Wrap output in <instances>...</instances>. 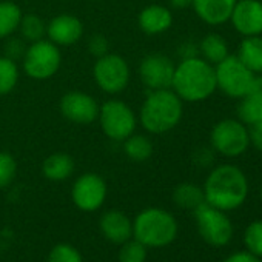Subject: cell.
I'll use <instances>...</instances> for the list:
<instances>
[{"mask_svg": "<svg viewBox=\"0 0 262 262\" xmlns=\"http://www.w3.org/2000/svg\"><path fill=\"white\" fill-rule=\"evenodd\" d=\"M202 190L207 204L227 213L239 208L245 202L248 181L239 167L224 164L211 170Z\"/></svg>", "mask_w": 262, "mask_h": 262, "instance_id": "obj_1", "label": "cell"}, {"mask_svg": "<svg viewBox=\"0 0 262 262\" xmlns=\"http://www.w3.org/2000/svg\"><path fill=\"white\" fill-rule=\"evenodd\" d=\"M171 90L182 102H204L217 90L214 65L202 57L184 59L174 68Z\"/></svg>", "mask_w": 262, "mask_h": 262, "instance_id": "obj_2", "label": "cell"}, {"mask_svg": "<svg viewBox=\"0 0 262 262\" xmlns=\"http://www.w3.org/2000/svg\"><path fill=\"white\" fill-rule=\"evenodd\" d=\"M184 114V102L171 90H153L145 97L139 120L151 135H164L176 128Z\"/></svg>", "mask_w": 262, "mask_h": 262, "instance_id": "obj_3", "label": "cell"}, {"mask_svg": "<svg viewBox=\"0 0 262 262\" xmlns=\"http://www.w3.org/2000/svg\"><path fill=\"white\" fill-rule=\"evenodd\" d=\"M133 236L145 247H167L178 236V222L167 210L147 208L136 216L133 222Z\"/></svg>", "mask_w": 262, "mask_h": 262, "instance_id": "obj_4", "label": "cell"}, {"mask_svg": "<svg viewBox=\"0 0 262 262\" xmlns=\"http://www.w3.org/2000/svg\"><path fill=\"white\" fill-rule=\"evenodd\" d=\"M210 144L214 153L225 158H237L250 147L248 126L239 119H224L214 123L210 133Z\"/></svg>", "mask_w": 262, "mask_h": 262, "instance_id": "obj_5", "label": "cell"}, {"mask_svg": "<svg viewBox=\"0 0 262 262\" xmlns=\"http://www.w3.org/2000/svg\"><path fill=\"white\" fill-rule=\"evenodd\" d=\"M216 86L225 96L241 99L250 93L256 74L250 71L236 54H228L224 60L214 65Z\"/></svg>", "mask_w": 262, "mask_h": 262, "instance_id": "obj_6", "label": "cell"}, {"mask_svg": "<svg viewBox=\"0 0 262 262\" xmlns=\"http://www.w3.org/2000/svg\"><path fill=\"white\" fill-rule=\"evenodd\" d=\"M97 119L105 136L116 142H123L128 136L133 135L138 125L135 111L125 102L117 99L102 103Z\"/></svg>", "mask_w": 262, "mask_h": 262, "instance_id": "obj_7", "label": "cell"}, {"mask_svg": "<svg viewBox=\"0 0 262 262\" xmlns=\"http://www.w3.org/2000/svg\"><path fill=\"white\" fill-rule=\"evenodd\" d=\"M62 63V54L57 45L50 40H37L31 43L24 54V70L34 80H47L53 77Z\"/></svg>", "mask_w": 262, "mask_h": 262, "instance_id": "obj_8", "label": "cell"}, {"mask_svg": "<svg viewBox=\"0 0 262 262\" xmlns=\"http://www.w3.org/2000/svg\"><path fill=\"white\" fill-rule=\"evenodd\" d=\"M198 231L202 239L213 247H225L234 233L233 224L225 211L204 202L194 210Z\"/></svg>", "mask_w": 262, "mask_h": 262, "instance_id": "obj_9", "label": "cell"}, {"mask_svg": "<svg viewBox=\"0 0 262 262\" xmlns=\"http://www.w3.org/2000/svg\"><path fill=\"white\" fill-rule=\"evenodd\" d=\"M93 76L102 91L117 94L122 93L129 82V67L122 56L108 53L96 60Z\"/></svg>", "mask_w": 262, "mask_h": 262, "instance_id": "obj_10", "label": "cell"}, {"mask_svg": "<svg viewBox=\"0 0 262 262\" xmlns=\"http://www.w3.org/2000/svg\"><path fill=\"white\" fill-rule=\"evenodd\" d=\"M174 68L176 65L168 56L153 53L142 59L139 65V77L150 91L168 90L173 83Z\"/></svg>", "mask_w": 262, "mask_h": 262, "instance_id": "obj_11", "label": "cell"}, {"mask_svg": "<svg viewBox=\"0 0 262 262\" xmlns=\"http://www.w3.org/2000/svg\"><path fill=\"white\" fill-rule=\"evenodd\" d=\"M106 198V184L96 173H85L74 182L71 199L82 211H96L102 207Z\"/></svg>", "mask_w": 262, "mask_h": 262, "instance_id": "obj_12", "label": "cell"}, {"mask_svg": "<svg viewBox=\"0 0 262 262\" xmlns=\"http://www.w3.org/2000/svg\"><path fill=\"white\" fill-rule=\"evenodd\" d=\"M59 108L67 120L79 125H88L97 120L100 110L97 100L82 91H70L63 94Z\"/></svg>", "mask_w": 262, "mask_h": 262, "instance_id": "obj_13", "label": "cell"}, {"mask_svg": "<svg viewBox=\"0 0 262 262\" xmlns=\"http://www.w3.org/2000/svg\"><path fill=\"white\" fill-rule=\"evenodd\" d=\"M230 22L244 37L262 34V2L260 0H236Z\"/></svg>", "mask_w": 262, "mask_h": 262, "instance_id": "obj_14", "label": "cell"}, {"mask_svg": "<svg viewBox=\"0 0 262 262\" xmlns=\"http://www.w3.org/2000/svg\"><path fill=\"white\" fill-rule=\"evenodd\" d=\"M83 36L82 22L71 14H59L47 25V37L54 45L70 47L79 42Z\"/></svg>", "mask_w": 262, "mask_h": 262, "instance_id": "obj_15", "label": "cell"}, {"mask_svg": "<svg viewBox=\"0 0 262 262\" xmlns=\"http://www.w3.org/2000/svg\"><path fill=\"white\" fill-rule=\"evenodd\" d=\"M236 0H193L196 16L207 25L216 27L230 20Z\"/></svg>", "mask_w": 262, "mask_h": 262, "instance_id": "obj_16", "label": "cell"}, {"mask_svg": "<svg viewBox=\"0 0 262 262\" xmlns=\"http://www.w3.org/2000/svg\"><path fill=\"white\" fill-rule=\"evenodd\" d=\"M100 231L113 244H123L133 236V222L119 210H110L100 217Z\"/></svg>", "mask_w": 262, "mask_h": 262, "instance_id": "obj_17", "label": "cell"}, {"mask_svg": "<svg viewBox=\"0 0 262 262\" xmlns=\"http://www.w3.org/2000/svg\"><path fill=\"white\" fill-rule=\"evenodd\" d=\"M138 24L139 28L148 36L162 34L171 28L173 14L164 5H148L141 11L138 17Z\"/></svg>", "mask_w": 262, "mask_h": 262, "instance_id": "obj_18", "label": "cell"}, {"mask_svg": "<svg viewBox=\"0 0 262 262\" xmlns=\"http://www.w3.org/2000/svg\"><path fill=\"white\" fill-rule=\"evenodd\" d=\"M236 56L254 74H262V36L244 37Z\"/></svg>", "mask_w": 262, "mask_h": 262, "instance_id": "obj_19", "label": "cell"}, {"mask_svg": "<svg viewBox=\"0 0 262 262\" xmlns=\"http://www.w3.org/2000/svg\"><path fill=\"white\" fill-rule=\"evenodd\" d=\"M42 173L53 182L65 181L74 173V159L67 153H53L43 161Z\"/></svg>", "mask_w": 262, "mask_h": 262, "instance_id": "obj_20", "label": "cell"}, {"mask_svg": "<svg viewBox=\"0 0 262 262\" xmlns=\"http://www.w3.org/2000/svg\"><path fill=\"white\" fill-rule=\"evenodd\" d=\"M237 119L251 126L262 122V90L251 88L244 97H241L237 105Z\"/></svg>", "mask_w": 262, "mask_h": 262, "instance_id": "obj_21", "label": "cell"}, {"mask_svg": "<svg viewBox=\"0 0 262 262\" xmlns=\"http://www.w3.org/2000/svg\"><path fill=\"white\" fill-rule=\"evenodd\" d=\"M230 54L228 51V43L227 40L217 34V33H210L202 37L199 42V57L207 60L211 65L219 63Z\"/></svg>", "mask_w": 262, "mask_h": 262, "instance_id": "obj_22", "label": "cell"}, {"mask_svg": "<svg viewBox=\"0 0 262 262\" xmlns=\"http://www.w3.org/2000/svg\"><path fill=\"white\" fill-rule=\"evenodd\" d=\"M173 201L179 208L194 211L199 205L205 202V196H204V190L199 185L191 182H182L174 188Z\"/></svg>", "mask_w": 262, "mask_h": 262, "instance_id": "obj_23", "label": "cell"}, {"mask_svg": "<svg viewBox=\"0 0 262 262\" xmlns=\"http://www.w3.org/2000/svg\"><path fill=\"white\" fill-rule=\"evenodd\" d=\"M123 151L133 162H145L153 155V142L145 135L133 133L123 141Z\"/></svg>", "mask_w": 262, "mask_h": 262, "instance_id": "obj_24", "label": "cell"}, {"mask_svg": "<svg viewBox=\"0 0 262 262\" xmlns=\"http://www.w3.org/2000/svg\"><path fill=\"white\" fill-rule=\"evenodd\" d=\"M22 16L24 14L16 4L10 0L0 2V39L10 37L19 30Z\"/></svg>", "mask_w": 262, "mask_h": 262, "instance_id": "obj_25", "label": "cell"}, {"mask_svg": "<svg viewBox=\"0 0 262 262\" xmlns=\"http://www.w3.org/2000/svg\"><path fill=\"white\" fill-rule=\"evenodd\" d=\"M19 30H20V34H22L24 40H27L30 43L42 40L47 36V25L36 14L22 16L20 24H19Z\"/></svg>", "mask_w": 262, "mask_h": 262, "instance_id": "obj_26", "label": "cell"}, {"mask_svg": "<svg viewBox=\"0 0 262 262\" xmlns=\"http://www.w3.org/2000/svg\"><path fill=\"white\" fill-rule=\"evenodd\" d=\"M19 82V68L16 60L0 56V96L11 93Z\"/></svg>", "mask_w": 262, "mask_h": 262, "instance_id": "obj_27", "label": "cell"}, {"mask_svg": "<svg viewBox=\"0 0 262 262\" xmlns=\"http://www.w3.org/2000/svg\"><path fill=\"white\" fill-rule=\"evenodd\" d=\"M147 248L148 247H145L138 239H128L126 242L120 244L119 262H145Z\"/></svg>", "mask_w": 262, "mask_h": 262, "instance_id": "obj_28", "label": "cell"}, {"mask_svg": "<svg viewBox=\"0 0 262 262\" xmlns=\"http://www.w3.org/2000/svg\"><path fill=\"white\" fill-rule=\"evenodd\" d=\"M244 242L247 251L257 257H262V221H254L245 228Z\"/></svg>", "mask_w": 262, "mask_h": 262, "instance_id": "obj_29", "label": "cell"}, {"mask_svg": "<svg viewBox=\"0 0 262 262\" xmlns=\"http://www.w3.org/2000/svg\"><path fill=\"white\" fill-rule=\"evenodd\" d=\"M16 173H17L16 159L7 151H0V188H7L14 181Z\"/></svg>", "mask_w": 262, "mask_h": 262, "instance_id": "obj_30", "label": "cell"}, {"mask_svg": "<svg viewBox=\"0 0 262 262\" xmlns=\"http://www.w3.org/2000/svg\"><path fill=\"white\" fill-rule=\"evenodd\" d=\"M48 262H83L77 248L70 244H57L48 254Z\"/></svg>", "mask_w": 262, "mask_h": 262, "instance_id": "obj_31", "label": "cell"}, {"mask_svg": "<svg viewBox=\"0 0 262 262\" xmlns=\"http://www.w3.org/2000/svg\"><path fill=\"white\" fill-rule=\"evenodd\" d=\"M88 50H90V53L96 59H99V57H102V56H105V54L110 53V42H108V39L105 36L94 34L88 40Z\"/></svg>", "mask_w": 262, "mask_h": 262, "instance_id": "obj_32", "label": "cell"}, {"mask_svg": "<svg viewBox=\"0 0 262 262\" xmlns=\"http://www.w3.org/2000/svg\"><path fill=\"white\" fill-rule=\"evenodd\" d=\"M214 161V150L211 147H202L198 148L193 155V162L202 168H207L213 164Z\"/></svg>", "mask_w": 262, "mask_h": 262, "instance_id": "obj_33", "label": "cell"}, {"mask_svg": "<svg viewBox=\"0 0 262 262\" xmlns=\"http://www.w3.org/2000/svg\"><path fill=\"white\" fill-rule=\"evenodd\" d=\"M5 51H7V54H5L7 57L16 60V59H19V57H24L27 48H25V45H24V40L14 37V39H10V40H8V43H7V47H5Z\"/></svg>", "mask_w": 262, "mask_h": 262, "instance_id": "obj_34", "label": "cell"}, {"mask_svg": "<svg viewBox=\"0 0 262 262\" xmlns=\"http://www.w3.org/2000/svg\"><path fill=\"white\" fill-rule=\"evenodd\" d=\"M250 133V145H253L257 151L262 153V122L254 123L248 128Z\"/></svg>", "mask_w": 262, "mask_h": 262, "instance_id": "obj_35", "label": "cell"}, {"mask_svg": "<svg viewBox=\"0 0 262 262\" xmlns=\"http://www.w3.org/2000/svg\"><path fill=\"white\" fill-rule=\"evenodd\" d=\"M179 56H181V60L198 57L199 56V45L194 43V42H184L179 47Z\"/></svg>", "mask_w": 262, "mask_h": 262, "instance_id": "obj_36", "label": "cell"}, {"mask_svg": "<svg viewBox=\"0 0 262 262\" xmlns=\"http://www.w3.org/2000/svg\"><path fill=\"white\" fill-rule=\"evenodd\" d=\"M224 262H262L260 257L251 254L250 251H236L230 254Z\"/></svg>", "mask_w": 262, "mask_h": 262, "instance_id": "obj_37", "label": "cell"}, {"mask_svg": "<svg viewBox=\"0 0 262 262\" xmlns=\"http://www.w3.org/2000/svg\"><path fill=\"white\" fill-rule=\"evenodd\" d=\"M168 2H170L171 7H174V8H178V10H184V8L191 7V2H193V0H168Z\"/></svg>", "mask_w": 262, "mask_h": 262, "instance_id": "obj_38", "label": "cell"}, {"mask_svg": "<svg viewBox=\"0 0 262 262\" xmlns=\"http://www.w3.org/2000/svg\"><path fill=\"white\" fill-rule=\"evenodd\" d=\"M260 201H262V187H260Z\"/></svg>", "mask_w": 262, "mask_h": 262, "instance_id": "obj_39", "label": "cell"}, {"mask_svg": "<svg viewBox=\"0 0 262 262\" xmlns=\"http://www.w3.org/2000/svg\"><path fill=\"white\" fill-rule=\"evenodd\" d=\"M260 2H262V0H260Z\"/></svg>", "mask_w": 262, "mask_h": 262, "instance_id": "obj_40", "label": "cell"}]
</instances>
